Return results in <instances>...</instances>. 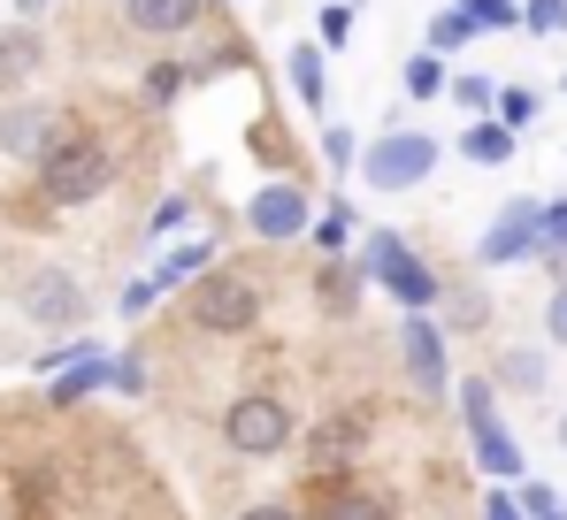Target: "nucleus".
<instances>
[{"instance_id":"obj_1","label":"nucleus","mask_w":567,"mask_h":520,"mask_svg":"<svg viewBox=\"0 0 567 520\" xmlns=\"http://www.w3.org/2000/svg\"><path fill=\"white\" fill-rule=\"evenodd\" d=\"M177 314H185L199 337H246L261 314H269V283L254 275V268H207V275H192L185 291H177Z\"/></svg>"},{"instance_id":"obj_2","label":"nucleus","mask_w":567,"mask_h":520,"mask_svg":"<svg viewBox=\"0 0 567 520\" xmlns=\"http://www.w3.org/2000/svg\"><path fill=\"white\" fill-rule=\"evenodd\" d=\"M115 184V146L100 138V131H62L54 146H47V162H39V199L47 207H93L100 191Z\"/></svg>"},{"instance_id":"obj_3","label":"nucleus","mask_w":567,"mask_h":520,"mask_svg":"<svg viewBox=\"0 0 567 520\" xmlns=\"http://www.w3.org/2000/svg\"><path fill=\"white\" fill-rule=\"evenodd\" d=\"M361 275L377 283L399 314H430V306L445 299V275L414 253V238H399V230H369V246H361Z\"/></svg>"},{"instance_id":"obj_4","label":"nucleus","mask_w":567,"mask_h":520,"mask_svg":"<svg viewBox=\"0 0 567 520\" xmlns=\"http://www.w3.org/2000/svg\"><path fill=\"white\" fill-rule=\"evenodd\" d=\"M16 314L31 330H85L93 299H85V283L62 260H31V268H16Z\"/></svg>"},{"instance_id":"obj_5","label":"nucleus","mask_w":567,"mask_h":520,"mask_svg":"<svg viewBox=\"0 0 567 520\" xmlns=\"http://www.w3.org/2000/svg\"><path fill=\"white\" fill-rule=\"evenodd\" d=\"M461 422H468L475 467H483L491 482H522V475H529V459H522L514 429L498 422V383H491V375H468V383H461Z\"/></svg>"},{"instance_id":"obj_6","label":"nucleus","mask_w":567,"mask_h":520,"mask_svg":"<svg viewBox=\"0 0 567 520\" xmlns=\"http://www.w3.org/2000/svg\"><path fill=\"white\" fill-rule=\"evenodd\" d=\"M430 176H437V138H430V131L383 123L377 138L361 146V184H369V191H422Z\"/></svg>"},{"instance_id":"obj_7","label":"nucleus","mask_w":567,"mask_h":520,"mask_svg":"<svg viewBox=\"0 0 567 520\" xmlns=\"http://www.w3.org/2000/svg\"><path fill=\"white\" fill-rule=\"evenodd\" d=\"M291 436H299V422H291L284 391H238V398L223 406V444H230L238 459H277Z\"/></svg>"},{"instance_id":"obj_8","label":"nucleus","mask_w":567,"mask_h":520,"mask_svg":"<svg viewBox=\"0 0 567 520\" xmlns=\"http://www.w3.org/2000/svg\"><path fill=\"white\" fill-rule=\"evenodd\" d=\"M238 222H246L261 246H299V238L315 230V199H307V184H299V176H269V184H254V191H246Z\"/></svg>"},{"instance_id":"obj_9","label":"nucleus","mask_w":567,"mask_h":520,"mask_svg":"<svg viewBox=\"0 0 567 520\" xmlns=\"http://www.w3.org/2000/svg\"><path fill=\"white\" fill-rule=\"evenodd\" d=\"M369 429H377V414H369V406L322 414V422L307 429V475H315V482H346V475L369 459Z\"/></svg>"},{"instance_id":"obj_10","label":"nucleus","mask_w":567,"mask_h":520,"mask_svg":"<svg viewBox=\"0 0 567 520\" xmlns=\"http://www.w3.org/2000/svg\"><path fill=\"white\" fill-rule=\"evenodd\" d=\"M522 260H545V207L537 199H506L475 238V268H522Z\"/></svg>"},{"instance_id":"obj_11","label":"nucleus","mask_w":567,"mask_h":520,"mask_svg":"<svg viewBox=\"0 0 567 520\" xmlns=\"http://www.w3.org/2000/svg\"><path fill=\"white\" fill-rule=\"evenodd\" d=\"M62 131H70V115H62L54 100H8V107H0V154H8V162H31V169H39Z\"/></svg>"},{"instance_id":"obj_12","label":"nucleus","mask_w":567,"mask_h":520,"mask_svg":"<svg viewBox=\"0 0 567 520\" xmlns=\"http://www.w3.org/2000/svg\"><path fill=\"white\" fill-rule=\"evenodd\" d=\"M399 367H406V383H414L422 398H445L453 360H445V330H437L430 314H406V322H399Z\"/></svg>"},{"instance_id":"obj_13","label":"nucleus","mask_w":567,"mask_h":520,"mask_svg":"<svg viewBox=\"0 0 567 520\" xmlns=\"http://www.w3.org/2000/svg\"><path fill=\"white\" fill-rule=\"evenodd\" d=\"M307 520H399V498L377 490V482H322V498H315V513Z\"/></svg>"},{"instance_id":"obj_14","label":"nucleus","mask_w":567,"mask_h":520,"mask_svg":"<svg viewBox=\"0 0 567 520\" xmlns=\"http://www.w3.org/2000/svg\"><path fill=\"white\" fill-rule=\"evenodd\" d=\"M545 375H553L545 345H498V360H491L498 398H545Z\"/></svg>"},{"instance_id":"obj_15","label":"nucleus","mask_w":567,"mask_h":520,"mask_svg":"<svg viewBox=\"0 0 567 520\" xmlns=\"http://www.w3.org/2000/svg\"><path fill=\"white\" fill-rule=\"evenodd\" d=\"M199 15H207V0H123V23L138 39H185Z\"/></svg>"},{"instance_id":"obj_16","label":"nucleus","mask_w":567,"mask_h":520,"mask_svg":"<svg viewBox=\"0 0 567 520\" xmlns=\"http://www.w3.org/2000/svg\"><path fill=\"white\" fill-rule=\"evenodd\" d=\"M315 299H322L330 322H353V314H361V268L346 253H322L315 260Z\"/></svg>"},{"instance_id":"obj_17","label":"nucleus","mask_w":567,"mask_h":520,"mask_svg":"<svg viewBox=\"0 0 567 520\" xmlns=\"http://www.w3.org/2000/svg\"><path fill=\"white\" fill-rule=\"evenodd\" d=\"M39 70H47V39H39V23H8V31H0V92L31 85Z\"/></svg>"},{"instance_id":"obj_18","label":"nucleus","mask_w":567,"mask_h":520,"mask_svg":"<svg viewBox=\"0 0 567 520\" xmlns=\"http://www.w3.org/2000/svg\"><path fill=\"white\" fill-rule=\"evenodd\" d=\"M284 77H291V92H299V107H330V46H315V39H299L291 54H284Z\"/></svg>"},{"instance_id":"obj_19","label":"nucleus","mask_w":567,"mask_h":520,"mask_svg":"<svg viewBox=\"0 0 567 520\" xmlns=\"http://www.w3.org/2000/svg\"><path fill=\"white\" fill-rule=\"evenodd\" d=\"M514 146H522V131L498 115H468V131H461V162H475V169H506Z\"/></svg>"},{"instance_id":"obj_20","label":"nucleus","mask_w":567,"mask_h":520,"mask_svg":"<svg viewBox=\"0 0 567 520\" xmlns=\"http://www.w3.org/2000/svg\"><path fill=\"white\" fill-rule=\"evenodd\" d=\"M215 253H223L215 238H185V246H169V253H162L154 283H162V291H185L192 275H207V268H215Z\"/></svg>"},{"instance_id":"obj_21","label":"nucleus","mask_w":567,"mask_h":520,"mask_svg":"<svg viewBox=\"0 0 567 520\" xmlns=\"http://www.w3.org/2000/svg\"><path fill=\"white\" fill-rule=\"evenodd\" d=\"M399 85H406V100H445V92H453V70H445V54L422 46V54L399 62Z\"/></svg>"},{"instance_id":"obj_22","label":"nucleus","mask_w":567,"mask_h":520,"mask_svg":"<svg viewBox=\"0 0 567 520\" xmlns=\"http://www.w3.org/2000/svg\"><path fill=\"white\" fill-rule=\"evenodd\" d=\"M437 306H445V330H453V337H475V330L491 322L483 283H445V299H437Z\"/></svg>"},{"instance_id":"obj_23","label":"nucleus","mask_w":567,"mask_h":520,"mask_svg":"<svg viewBox=\"0 0 567 520\" xmlns=\"http://www.w3.org/2000/svg\"><path fill=\"white\" fill-rule=\"evenodd\" d=\"M192 77H199V62H185V54H162V62H146L138 92H146V107H169V100H177Z\"/></svg>"},{"instance_id":"obj_24","label":"nucleus","mask_w":567,"mask_h":520,"mask_svg":"<svg viewBox=\"0 0 567 520\" xmlns=\"http://www.w3.org/2000/svg\"><path fill=\"white\" fill-rule=\"evenodd\" d=\"M468 39H483V31H475V23L461 15V8H453V0H445V8H437V15L422 23V46H430V54H445V62H453V54H461Z\"/></svg>"},{"instance_id":"obj_25","label":"nucleus","mask_w":567,"mask_h":520,"mask_svg":"<svg viewBox=\"0 0 567 520\" xmlns=\"http://www.w3.org/2000/svg\"><path fill=\"white\" fill-rule=\"evenodd\" d=\"M475 31H522V0H453Z\"/></svg>"},{"instance_id":"obj_26","label":"nucleus","mask_w":567,"mask_h":520,"mask_svg":"<svg viewBox=\"0 0 567 520\" xmlns=\"http://www.w3.org/2000/svg\"><path fill=\"white\" fill-rule=\"evenodd\" d=\"M445 100H453V107H468V115H491V107H498V85H491V77H483V70H461V77H453V92H445Z\"/></svg>"},{"instance_id":"obj_27","label":"nucleus","mask_w":567,"mask_h":520,"mask_svg":"<svg viewBox=\"0 0 567 520\" xmlns=\"http://www.w3.org/2000/svg\"><path fill=\"white\" fill-rule=\"evenodd\" d=\"M537 107H545V100H537L529 85H498V107H491V115H498V123H514V131H529V123H537Z\"/></svg>"},{"instance_id":"obj_28","label":"nucleus","mask_w":567,"mask_h":520,"mask_svg":"<svg viewBox=\"0 0 567 520\" xmlns=\"http://www.w3.org/2000/svg\"><path fill=\"white\" fill-rule=\"evenodd\" d=\"M322 162H330V169H361V138H353V123H322Z\"/></svg>"},{"instance_id":"obj_29","label":"nucleus","mask_w":567,"mask_h":520,"mask_svg":"<svg viewBox=\"0 0 567 520\" xmlns=\"http://www.w3.org/2000/svg\"><path fill=\"white\" fill-rule=\"evenodd\" d=\"M514 498H522V513H529V520H560V490H553V482H537V475H522V482H514Z\"/></svg>"},{"instance_id":"obj_30","label":"nucleus","mask_w":567,"mask_h":520,"mask_svg":"<svg viewBox=\"0 0 567 520\" xmlns=\"http://www.w3.org/2000/svg\"><path fill=\"white\" fill-rule=\"evenodd\" d=\"M522 31L560 39V31H567V0H522Z\"/></svg>"},{"instance_id":"obj_31","label":"nucleus","mask_w":567,"mask_h":520,"mask_svg":"<svg viewBox=\"0 0 567 520\" xmlns=\"http://www.w3.org/2000/svg\"><path fill=\"white\" fill-rule=\"evenodd\" d=\"M346 246H353V215H346V207L315 215V253H346Z\"/></svg>"},{"instance_id":"obj_32","label":"nucleus","mask_w":567,"mask_h":520,"mask_svg":"<svg viewBox=\"0 0 567 520\" xmlns=\"http://www.w3.org/2000/svg\"><path fill=\"white\" fill-rule=\"evenodd\" d=\"M115 391H123V398H146V352L138 345L115 352Z\"/></svg>"},{"instance_id":"obj_33","label":"nucleus","mask_w":567,"mask_h":520,"mask_svg":"<svg viewBox=\"0 0 567 520\" xmlns=\"http://www.w3.org/2000/svg\"><path fill=\"white\" fill-rule=\"evenodd\" d=\"M185 222H192V191H169V199L154 207V222H146V230H154V238H169V230H185Z\"/></svg>"},{"instance_id":"obj_34","label":"nucleus","mask_w":567,"mask_h":520,"mask_svg":"<svg viewBox=\"0 0 567 520\" xmlns=\"http://www.w3.org/2000/svg\"><path fill=\"white\" fill-rule=\"evenodd\" d=\"M353 8H361V0H338V8H322V46H346V39H353Z\"/></svg>"},{"instance_id":"obj_35","label":"nucleus","mask_w":567,"mask_h":520,"mask_svg":"<svg viewBox=\"0 0 567 520\" xmlns=\"http://www.w3.org/2000/svg\"><path fill=\"white\" fill-rule=\"evenodd\" d=\"M230 520H307V513H299L291 498H254V506H238Z\"/></svg>"},{"instance_id":"obj_36","label":"nucleus","mask_w":567,"mask_h":520,"mask_svg":"<svg viewBox=\"0 0 567 520\" xmlns=\"http://www.w3.org/2000/svg\"><path fill=\"white\" fill-rule=\"evenodd\" d=\"M545 337L567 352V283H553V299H545Z\"/></svg>"},{"instance_id":"obj_37","label":"nucleus","mask_w":567,"mask_h":520,"mask_svg":"<svg viewBox=\"0 0 567 520\" xmlns=\"http://www.w3.org/2000/svg\"><path fill=\"white\" fill-rule=\"evenodd\" d=\"M483 520H529V513H522V498H514V482H506V490L491 482V498H483Z\"/></svg>"},{"instance_id":"obj_38","label":"nucleus","mask_w":567,"mask_h":520,"mask_svg":"<svg viewBox=\"0 0 567 520\" xmlns=\"http://www.w3.org/2000/svg\"><path fill=\"white\" fill-rule=\"evenodd\" d=\"M154 299H162V283H154V275H131V283H123V314H138V306H154Z\"/></svg>"},{"instance_id":"obj_39","label":"nucleus","mask_w":567,"mask_h":520,"mask_svg":"<svg viewBox=\"0 0 567 520\" xmlns=\"http://www.w3.org/2000/svg\"><path fill=\"white\" fill-rule=\"evenodd\" d=\"M567 246V199H553V207H545V253H560Z\"/></svg>"},{"instance_id":"obj_40","label":"nucleus","mask_w":567,"mask_h":520,"mask_svg":"<svg viewBox=\"0 0 567 520\" xmlns=\"http://www.w3.org/2000/svg\"><path fill=\"white\" fill-rule=\"evenodd\" d=\"M16 8H23V23H39V15H47L54 0H16Z\"/></svg>"},{"instance_id":"obj_41","label":"nucleus","mask_w":567,"mask_h":520,"mask_svg":"<svg viewBox=\"0 0 567 520\" xmlns=\"http://www.w3.org/2000/svg\"><path fill=\"white\" fill-rule=\"evenodd\" d=\"M545 268H553V283H567V246H560V253H545Z\"/></svg>"},{"instance_id":"obj_42","label":"nucleus","mask_w":567,"mask_h":520,"mask_svg":"<svg viewBox=\"0 0 567 520\" xmlns=\"http://www.w3.org/2000/svg\"><path fill=\"white\" fill-rule=\"evenodd\" d=\"M553 444H560V459H567V406H560V422H553Z\"/></svg>"},{"instance_id":"obj_43","label":"nucleus","mask_w":567,"mask_h":520,"mask_svg":"<svg viewBox=\"0 0 567 520\" xmlns=\"http://www.w3.org/2000/svg\"><path fill=\"white\" fill-rule=\"evenodd\" d=\"M560 92H567V77H560Z\"/></svg>"},{"instance_id":"obj_44","label":"nucleus","mask_w":567,"mask_h":520,"mask_svg":"<svg viewBox=\"0 0 567 520\" xmlns=\"http://www.w3.org/2000/svg\"><path fill=\"white\" fill-rule=\"evenodd\" d=\"M560 520H567V513H560Z\"/></svg>"}]
</instances>
